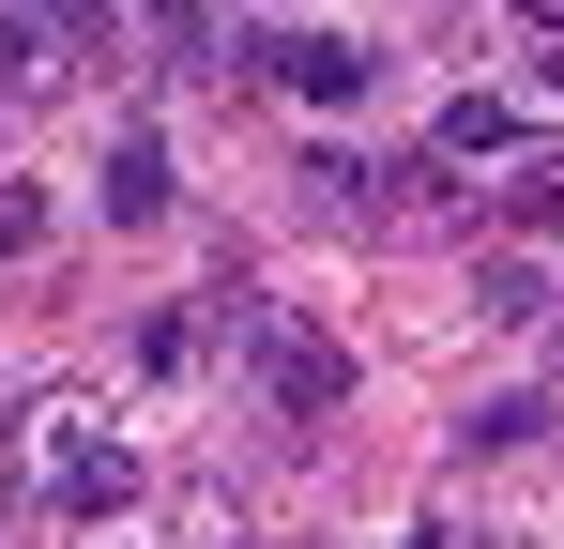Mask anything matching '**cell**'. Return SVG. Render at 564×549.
Masks as SVG:
<instances>
[{"label": "cell", "instance_id": "4", "mask_svg": "<svg viewBox=\"0 0 564 549\" xmlns=\"http://www.w3.org/2000/svg\"><path fill=\"white\" fill-rule=\"evenodd\" d=\"M488 229H519V245L564 229V153H550V138H519V153L488 169Z\"/></svg>", "mask_w": 564, "mask_h": 549}, {"label": "cell", "instance_id": "7", "mask_svg": "<svg viewBox=\"0 0 564 549\" xmlns=\"http://www.w3.org/2000/svg\"><path fill=\"white\" fill-rule=\"evenodd\" d=\"M473 321L534 336V321H550V274H534V260H488V274H473Z\"/></svg>", "mask_w": 564, "mask_h": 549}, {"label": "cell", "instance_id": "3", "mask_svg": "<svg viewBox=\"0 0 564 549\" xmlns=\"http://www.w3.org/2000/svg\"><path fill=\"white\" fill-rule=\"evenodd\" d=\"M245 62H260V77L290 92V107H367V46H351V31H305V15H290V31H260V46H245Z\"/></svg>", "mask_w": 564, "mask_h": 549}, {"label": "cell", "instance_id": "5", "mask_svg": "<svg viewBox=\"0 0 564 549\" xmlns=\"http://www.w3.org/2000/svg\"><path fill=\"white\" fill-rule=\"evenodd\" d=\"M46 488H62L77 519H107V504H138V458L107 443V428H46Z\"/></svg>", "mask_w": 564, "mask_h": 549}, {"label": "cell", "instance_id": "6", "mask_svg": "<svg viewBox=\"0 0 564 549\" xmlns=\"http://www.w3.org/2000/svg\"><path fill=\"white\" fill-rule=\"evenodd\" d=\"M169 214V153L153 138H107V229H153Z\"/></svg>", "mask_w": 564, "mask_h": 549}, {"label": "cell", "instance_id": "11", "mask_svg": "<svg viewBox=\"0 0 564 549\" xmlns=\"http://www.w3.org/2000/svg\"><path fill=\"white\" fill-rule=\"evenodd\" d=\"M519 15H534V31H564V0H519Z\"/></svg>", "mask_w": 564, "mask_h": 549}, {"label": "cell", "instance_id": "8", "mask_svg": "<svg viewBox=\"0 0 564 549\" xmlns=\"http://www.w3.org/2000/svg\"><path fill=\"white\" fill-rule=\"evenodd\" d=\"M443 153H458V169H503V153H519V122H503L488 92H458V107H443Z\"/></svg>", "mask_w": 564, "mask_h": 549}, {"label": "cell", "instance_id": "13", "mask_svg": "<svg viewBox=\"0 0 564 549\" xmlns=\"http://www.w3.org/2000/svg\"><path fill=\"white\" fill-rule=\"evenodd\" d=\"M275 15H321V0H275Z\"/></svg>", "mask_w": 564, "mask_h": 549}, {"label": "cell", "instance_id": "2", "mask_svg": "<svg viewBox=\"0 0 564 549\" xmlns=\"http://www.w3.org/2000/svg\"><path fill=\"white\" fill-rule=\"evenodd\" d=\"M77 62H122L107 0H0V92H62Z\"/></svg>", "mask_w": 564, "mask_h": 549}, {"label": "cell", "instance_id": "12", "mask_svg": "<svg viewBox=\"0 0 564 549\" xmlns=\"http://www.w3.org/2000/svg\"><path fill=\"white\" fill-rule=\"evenodd\" d=\"M412 549H458V535H443V519H427V535H412Z\"/></svg>", "mask_w": 564, "mask_h": 549}, {"label": "cell", "instance_id": "10", "mask_svg": "<svg viewBox=\"0 0 564 549\" xmlns=\"http://www.w3.org/2000/svg\"><path fill=\"white\" fill-rule=\"evenodd\" d=\"M534 77H550V92H564V31H534Z\"/></svg>", "mask_w": 564, "mask_h": 549}, {"label": "cell", "instance_id": "1", "mask_svg": "<svg viewBox=\"0 0 564 549\" xmlns=\"http://www.w3.org/2000/svg\"><path fill=\"white\" fill-rule=\"evenodd\" d=\"M214 336H229V366L260 381V412H275V428H321V412L351 397L336 336H321L305 305H275V290H214Z\"/></svg>", "mask_w": 564, "mask_h": 549}, {"label": "cell", "instance_id": "9", "mask_svg": "<svg viewBox=\"0 0 564 549\" xmlns=\"http://www.w3.org/2000/svg\"><path fill=\"white\" fill-rule=\"evenodd\" d=\"M31 229H46V198H31V183H0V260H31Z\"/></svg>", "mask_w": 564, "mask_h": 549}]
</instances>
